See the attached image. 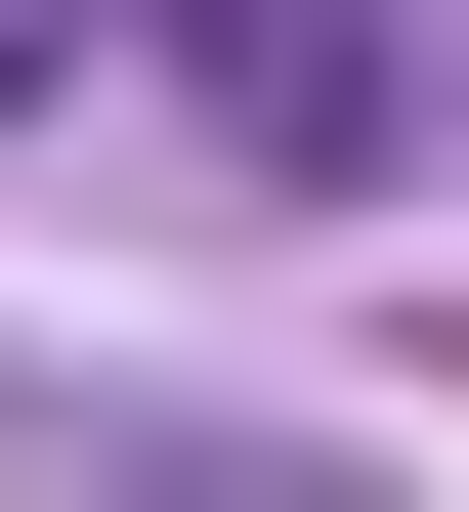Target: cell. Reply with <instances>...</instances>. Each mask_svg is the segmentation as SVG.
<instances>
[{
  "instance_id": "cell-1",
  "label": "cell",
  "mask_w": 469,
  "mask_h": 512,
  "mask_svg": "<svg viewBox=\"0 0 469 512\" xmlns=\"http://www.w3.org/2000/svg\"><path fill=\"white\" fill-rule=\"evenodd\" d=\"M43 86H86V0H0V128H43Z\"/></svg>"
}]
</instances>
